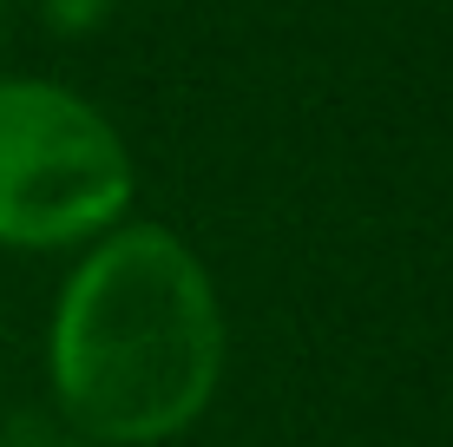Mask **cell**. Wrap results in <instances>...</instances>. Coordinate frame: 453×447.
Returning <instances> with one entry per match:
<instances>
[{
    "instance_id": "obj_1",
    "label": "cell",
    "mask_w": 453,
    "mask_h": 447,
    "mask_svg": "<svg viewBox=\"0 0 453 447\" xmlns=\"http://www.w3.org/2000/svg\"><path fill=\"white\" fill-rule=\"evenodd\" d=\"M46 375L92 447L184 435L224 375V310L191 243L158 224L105 230L53 303Z\"/></svg>"
},
{
    "instance_id": "obj_2",
    "label": "cell",
    "mask_w": 453,
    "mask_h": 447,
    "mask_svg": "<svg viewBox=\"0 0 453 447\" xmlns=\"http://www.w3.org/2000/svg\"><path fill=\"white\" fill-rule=\"evenodd\" d=\"M132 204V151L92 99L53 80H0V243L59 250L105 237Z\"/></svg>"
}]
</instances>
